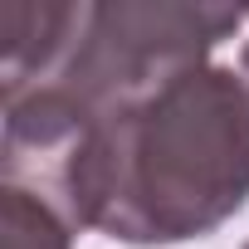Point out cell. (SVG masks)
<instances>
[{"label": "cell", "instance_id": "6da1fadb", "mask_svg": "<svg viewBox=\"0 0 249 249\" xmlns=\"http://www.w3.org/2000/svg\"><path fill=\"white\" fill-rule=\"evenodd\" d=\"M5 181L122 244L205 239L249 205V83L200 64L93 117L10 98Z\"/></svg>", "mask_w": 249, "mask_h": 249}, {"label": "cell", "instance_id": "3957f363", "mask_svg": "<svg viewBox=\"0 0 249 249\" xmlns=\"http://www.w3.org/2000/svg\"><path fill=\"white\" fill-rule=\"evenodd\" d=\"M0 230L5 249H73V220L25 186H0Z\"/></svg>", "mask_w": 249, "mask_h": 249}, {"label": "cell", "instance_id": "5b68a950", "mask_svg": "<svg viewBox=\"0 0 249 249\" xmlns=\"http://www.w3.org/2000/svg\"><path fill=\"white\" fill-rule=\"evenodd\" d=\"M244 249H249V244H244Z\"/></svg>", "mask_w": 249, "mask_h": 249}, {"label": "cell", "instance_id": "277c9868", "mask_svg": "<svg viewBox=\"0 0 249 249\" xmlns=\"http://www.w3.org/2000/svg\"><path fill=\"white\" fill-rule=\"evenodd\" d=\"M239 78L249 83V39H244V49H239Z\"/></svg>", "mask_w": 249, "mask_h": 249}, {"label": "cell", "instance_id": "7a4b0ae2", "mask_svg": "<svg viewBox=\"0 0 249 249\" xmlns=\"http://www.w3.org/2000/svg\"><path fill=\"white\" fill-rule=\"evenodd\" d=\"M249 15L234 5H176V0H78L69 10L54 64L25 88L59 98L78 117L117 107L186 69L210 64V49L230 39ZM15 93V98H25Z\"/></svg>", "mask_w": 249, "mask_h": 249}]
</instances>
